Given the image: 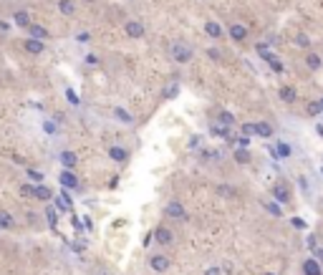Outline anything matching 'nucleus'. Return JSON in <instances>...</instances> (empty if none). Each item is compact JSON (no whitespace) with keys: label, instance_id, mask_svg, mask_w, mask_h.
<instances>
[{"label":"nucleus","instance_id":"29","mask_svg":"<svg viewBox=\"0 0 323 275\" xmlns=\"http://www.w3.org/2000/svg\"><path fill=\"white\" fill-rule=\"evenodd\" d=\"M43 134H48V137H56L58 134V124L53 121V119H43Z\"/></svg>","mask_w":323,"mask_h":275},{"label":"nucleus","instance_id":"6","mask_svg":"<svg viewBox=\"0 0 323 275\" xmlns=\"http://www.w3.org/2000/svg\"><path fill=\"white\" fill-rule=\"evenodd\" d=\"M202 30H204V36L212 38V41H222V38L227 36V30H225L222 23H217V20H204V23H202Z\"/></svg>","mask_w":323,"mask_h":275},{"label":"nucleus","instance_id":"11","mask_svg":"<svg viewBox=\"0 0 323 275\" xmlns=\"http://www.w3.org/2000/svg\"><path fill=\"white\" fill-rule=\"evenodd\" d=\"M164 215L169 220H187V209H185L182 202H177V200H172V202L164 205Z\"/></svg>","mask_w":323,"mask_h":275},{"label":"nucleus","instance_id":"17","mask_svg":"<svg viewBox=\"0 0 323 275\" xmlns=\"http://www.w3.org/2000/svg\"><path fill=\"white\" fill-rule=\"evenodd\" d=\"M253 51H255V56H258L262 64H270V61L275 58V53L270 51V46H268V43H262V41H258V43L253 46Z\"/></svg>","mask_w":323,"mask_h":275},{"label":"nucleus","instance_id":"5","mask_svg":"<svg viewBox=\"0 0 323 275\" xmlns=\"http://www.w3.org/2000/svg\"><path fill=\"white\" fill-rule=\"evenodd\" d=\"M152 237H154V242H157L159 248H169V245L174 242V232H172L167 225H159V227H154Z\"/></svg>","mask_w":323,"mask_h":275},{"label":"nucleus","instance_id":"20","mask_svg":"<svg viewBox=\"0 0 323 275\" xmlns=\"http://www.w3.org/2000/svg\"><path fill=\"white\" fill-rule=\"evenodd\" d=\"M33 197L41 200V202H53V190L46 187V185H36L33 187Z\"/></svg>","mask_w":323,"mask_h":275},{"label":"nucleus","instance_id":"1","mask_svg":"<svg viewBox=\"0 0 323 275\" xmlns=\"http://www.w3.org/2000/svg\"><path fill=\"white\" fill-rule=\"evenodd\" d=\"M169 58L177 64V66H187V64H192L194 58V48L190 43H182V41H174L172 46H169Z\"/></svg>","mask_w":323,"mask_h":275},{"label":"nucleus","instance_id":"24","mask_svg":"<svg viewBox=\"0 0 323 275\" xmlns=\"http://www.w3.org/2000/svg\"><path fill=\"white\" fill-rule=\"evenodd\" d=\"M111 116H114L116 121H122V124H134V114H129L124 106H114V109H111Z\"/></svg>","mask_w":323,"mask_h":275},{"label":"nucleus","instance_id":"8","mask_svg":"<svg viewBox=\"0 0 323 275\" xmlns=\"http://www.w3.org/2000/svg\"><path fill=\"white\" fill-rule=\"evenodd\" d=\"M270 154L285 162V159H290V157H293V144H290V141H285V139H278V141L270 146Z\"/></svg>","mask_w":323,"mask_h":275},{"label":"nucleus","instance_id":"13","mask_svg":"<svg viewBox=\"0 0 323 275\" xmlns=\"http://www.w3.org/2000/svg\"><path fill=\"white\" fill-rule=\"evenodd\" d=\"M301 273L303 275H323V265L311 255V258L301 260Z\"/></svg>","mask_w":323,"mask_h":275},{"label":"nucleus","instance_id":"7","mask_svg":"<svg viewBox=\"0 0 323 275\" xmlns=\"http://www.w3.org/2000/svg\"><path fill=\"white\" fill-rule=\"evenodd\" d=\"M58 185H61V190H81V182H78V177L73 174V169H61L58 172Z\"/></svg>","mask_w":323,"mask_h":275},{"label":"nucleus","instance_id":"15","mask_svg":"<svg viewBox=\"0 0 323 275\" xmlns=\"http://www.w3.org/2000/svg\"><path fill=\"white\" fill-rule=\"evenodd\" d=\"M58 162H61V167H64V169H76L78 157H76V151H73V149H61V151H58Z\"/></svg>","mask_w":323,"mask_h":275},{"label":"nucleus","instance_id":"32","mask_svg":"<svg viewBox=\"0 0 323 275\" xmlns=\"http://www.w3.org/2000/svg\"><path fill=\"white\" fill-rule=\"evenodd\" d=\"M46 220H48V225H51V227H56V222H58V215H56V209H53L51 205L46 207Z\"/></svg>","mask_w":323,"mask_h":275},{"label":"nucleus","instance_id":"35","mask_svg":"<svg viewBox=\"0 0 323 275\" xmlns=\"http://www.w3.org/2000/svg\"><path fill=\"white\" fill-rule=\"evenodd\" d=\"M296 43L303 46V48H311V38H308L306 33H298V36H296Z\"/></svg>","mask_w":323,"mask_h":275},{"label":"nucleus","instance_id":"44","mask_svg":"<svg viewBox=\"0 0 323 275\" xmlns=\"http://www.w3.org/2000/svg\"><path fill=\"white\" fill-rule=\"evenodd\" d=\"M316 134L323 139V124H316Z\"/></svg>","mask_w":323,"mask_h":275},{"label":"nucleus","instance_id":"23","mask_svg":"<svg viewBox=\"0 0 323 275\" xmlns=\"http://www.w3.org/2000/svg\"><path fill=\"white\" fill-rule=\"evenodd\" d=\"M56 8H58V13L66 15V18H73V15H76V10H78V8H76V0H58V3H56Z\"/></svg>","mask_w":323,"mask_h":275},{"label":"nucleus","instance_id":"31","mask_svg":"<svg viewBox=\"0 0 323 275\" xmlns=\"http://www.w3.org/2000/svg\"><path fill=\"white\" fill-rule=\"evenodd\" d=\"M217 195H225V197H235L238 192H235V187H232V185H220V187H217Z\"/></svg>","mask_w":323,"mask_h":275},{"label":"nucleus","instance_id":"30","mask_svg":"<svg viewBox=\"0 0 323 275\" xmlns=\"http://www.w3.org/2000/svg\"><path fill=\"white\" fill-rule=\"evenodd\" d=\"M25 177H28L33 185H43V172H38V169H25Z\"/></svg>","mask_w":323,"mask_h":275},{"label":"nucleus","instance_id":"18","mask_svg":"<svg viewBox=\"0 0 323 275\" xmlns=\"http://www.w3.org/2000/svg\"><path fill=\"white\" fill-rule=\"evenodd\" d=\"M23 48H25V53H31V56H41V53L46 51V43H43V41H36V38H25V41H23Z\"/></svg>","mask_w":323,"mask_h":275},{"label":"nucleus","instance_id":"19","mask_svg":"<svg viewBox=\"0 0 323 275\" xmlns=\"http://www.w3.org/2000/svg\"><path fill=\"white\" fill-rule=\"evenodd\" d=\"M232 159H235L238 164H250V162H253V151H250L248 146H235V149H232Z\"/></svg>","mask_w":323,"mask_h":275},{"label":"nucleus","instance_id":"46","mask_svg":"<svg viewBox=\"0 0 323 275\" xmlns=\"http://www.w3.org/2000/svg\"><path fill=\"white\" fill-rule=\"evenodd\" d=\"M318 101H321V106H323V99H318Z\"/></svg>","mask_w":323,"mask_h":275},{"label":"nucleus","instance_id":"4","mask_svg":"<svg viewBox=\"0 0 323 275\" xmlns=\"http://www.w3.org/2000/svg\"><path fill=\"white\" fill-rule=\"evenodd\" d=\"M270 195H273V200L278 202V205L283 207V205H288L290 202V187H288V182H275L273 187H270Z\"/></svg>","mask_w":323,"mask_h":275},{"label":"nucleus","instance_id":"16","mask_svg":"<svg viewBox=\"0 0 323 275\" xmlns=\"http://www.w3.org/2000/svg\"><path fill=\"white\" fill-rule=\"evenodd\" d=\"M25 33H28V38H36V41H48L51 38V30H46L43 25H38V23H31L28 28H25Z\"/></svg>","mask_w":323,"mask_h":275},{"label":"nucleus","instance_id":"28","mask_svg":"<svg viewBox=\"0 0 323 275\" xmlns=\"http://www.w3.org/2000/svg\"><path fill=\"white\" fill-rule=\"evenodd\" d=\"M15 227V220H13V215H8L5 209H0V232H5V230H13Z\"/></svg>","mask_w":323,"mask_h":275},{"label":"nucleus","instance_id":"38","mask_svg":"<svg viewBox=\"0 0 323 275\" xmlns=\"http://www.w3.org/2000/svg\"><path fill=\"white\" fill-rule=\"evenodd\" d=\"M207 56H210L212 61H222V53H220V51H215V48H207Z\"/></svg>","mask_w":323,"mask_h":275},{"label":"nucleus","instance_id":"10","mask_svg":"<svg viewBox=\"0 0 323 275\" xmlns=\"http://www.w3.org/2000/svg\"><path fill=\"white\" fill-rule=\"evenodd\" d=\"M106 154H109V159L116 162V164H127V162H129V149L122 146V144H111V146L106 149Z\"/></svg>","mask_w":323,"mask_h":275},{"label":"nucleus","instance_id":"37","mask_svg":"<svg viewBox=\"0 0 323 275\" xmlns=\"http://www.w3.org/2000/svg\"><path fill=\"white\" fill-rule=\"evenodd\" d=\"M290 225H293V227H298V230H306V220H303V217H293V220H290Z\"/></svg>","mask_w":323,"mask_h":275},{"label":"nucleus","instance_id":"34","mask_svg":"<svg viewBox=\"0 0 323 275\" xmlns=\"http://www.w3.org/2000/svg\"><path fill=\"white\" fill-rule=\"evenodd\" d=\"M240 132H243L245 137H255V121H245Z\"/></svg>","mask_w":323,"mask_h":275},{"label":"nucleus","instance_id":"27","mask_svg":"<svg viewBox=\"0 0 323 275\" xmlns=\"http://www.w3.org/2000/svg\"><path fill=\"white\" fill-rule=\"evenodd\" d=\"M323 114V106H321V101L316 99V101H308L306 104V116H311V119H316V116H321Z\"/></svg>","mask_w":323,"mask_h":275},{"label":"nucleus","instance_id":"26","mask_svg":"<svg viewBox=\"0 0 323 275\" xmlns=\"http://www.w3.org/2000/svg\"><path fill=\"white\" fill-rule=\"evenodd\" d=\"M13 23H15L18 28L25 30V28L31 25V15H28V10H15V13H13Z\"/></svg>","mask_w":323,"mask_h":275},{"label":"nucleus","instance_id":"42","mask_svg":"<svg viewBox=\"0 0 323 275\" xmlns=\"http://www.w3.org/2000/svg\"><path fill=\"white\" fill-rule=\"evenodd\" d=\"M313 258H316V260L323 265V248H313Z\"/></svg>","mask_w":323,"mask_h":275},{"label":"nucleus","instance_id":"43","mask_svg":"<svg viewBox=\"0 0 323 275\" xmlns=\"http://www.w3.org/2000/svg\"><path fill=\"white\" fill-rule=\"evenodd\" d=\"M89 38H91V36H89V33H78V36H76V41H81V43H86V41H89Z\"/></svg>","mask_w":323,"mask_h":275},{"label":"nucleus","instance_id":"3","mask_svg":"<svg viewBox=\"0 0 323 275\" xmlns=\"http://www.w3.org/2000/svg\"><path fill=\"white\" fill-rule=\"evenodd\" d=\"M124 36L127 38H131V41H141L144 36H146V28H144V23L141 20H134V18H129V20H124Z\"/></svg>","mask_w":323,"mask_h":275},{"label":"nucleus","instance_id":"33","mask_svg":"<svg viewBox=\"0 0 323 275\" xmlns=\"http://www.w3.org/2000/svg\"><path fill=\"white\" fill-rule=\"evenodd\" d=\"M268 66H270V71H273V73H283V71H285V64H283V61H280L278 56H275V58H273V61H270Z\"/></svg>","mask_w":323,"mask_h":275},{"label":"nucleus","instance_id":"40","mask_svg":"<svg viewBox=\"0 0 323 275\" xmlns=\"http://www.w3.org/2000/svg\"><path fill=\"white\" fill-rule=\"evenodd\" d=\"M298 185H301V190H303L306 195L311 192V190H308V179H306V177H298Z\"/></svg>","mask_w":323,"mask_h":275},{"label":"nucleus","instance_id":"47","mask_svg":"<svg viewBox=\"0 0 323 275\" xmlns=\"http://www.w3.org/2000/svg\"><path fill=\"white\" fill-rule=\"evenodd\" d=\"M86 3H94V0H86Z\"/></svg>","mask_w":323,"mask_h":275},{"label":"nucleus","instance_id":"45","mask_svg":"<svg viewBox=\"0 0 323 275\" xmlns=\"http://www.w3.org/2000/svg\"><path fill=\"white\" fill-rule=\"evenodd\" d=\"M262 275H278V273H270V270H262Z\"/></svg>","mask_w":323,"mask_h":275},{"label":"nucleus","instance_id":"14","mask_svg":"<svg viewBox=\"0 0 323 275\" xmlns=\"http://www.w3.org/2000/svg\"><path fill=\"white\" fill-rule=\"evenodd\" d=\"M303 64H306V69L308 71H321L323 69V56L321 53H316V51H306V56H303Z\"/></svg>","mask_w":323,"mask_h":275},{"label":"nucleus","instance_id":"9","mask_svg":"<svg viewBox=\"0 0 323 275\" xmlns=\"http://www.w3.org/2000/svg\"><path fill=\"white\" fill-rule=\"evenodd\" d=\"M172 268V260L164 255V253H154L152 258H149V270H154V273H167Z\"/></svg>","mask_w":323,"mask_h":275},{"label":"nucleus","instance_id":"2","mask_svg":"<svg viewBox=\"0 0 323 275\" xmlns=\"http://www.w3.org/2000/svg\"><path fill=\"white\" fill-rule=\"evenodd\" d=\"M225 30H227V38H230L232 43H238V46H243V43L250 38V28L243 25V23H230Z\"/></svg>","mask_w":323,"mask_h":275},{"label":"nucleus","instance_id":"41","mask_svg":"<svg viewBox=\"0 0 323 275\" xmlns=\"http://www.w3.org/2000/svg\"><path fill=\"white\" fill-rule=\"evenodd\" d=\"M0 30H3V33L13 30V23H8V20H3V18H0Z\"/></svg>","mask_w":323,"mask_h":275},{"label":"nucleus","instance_id":"25","mask_svg":"<svg viewBox=\"0 0 323 275\" xmlns=\"http://www.w3.org/2000/svg\"><path fill=\"white\" fill-rule=\"evenodd\" d=\"M260 205H262V209H265L268 215H273V217H283V207L278 205L275 200H260Z\"/></svg>","mask_w":323,"mask_h":275},{"label":"nucleus","instance_id":"21","mask_svg":"<svg viewBox=\"0 0 323 275\" xmlns=\"http://www.w3.org/2000/svg\"><path fill=\"white\" fill-rule=\"evenodd\" d=\"M217 124L227 129V127H235V124H238V119H235V114H232V111L220 109V111H217Z\"/></svg>","mask_w":323,"mask_h":275},{"label":"nucleus","instance_id":"22","mask_svg":"<svg viewBox=\"0 0 323 275\" xmlns=\"http://www.w3.org/2000/svg\"><path fill=\"white\" fill-rule=\"evenodd\" d=\"M275 134V127L270 121H255V137L260 139H270Z\"/></svg>","mask_w":323,"mask_h":275},{"label":"nucleus","instance_id":"12","mask_svg":"<svg viewBox=\"0 0 323 275\" xmlns=\"http://www.w3.org/2000/svg\"><path fill=\"white\" fill-rule=\"evenodd\" d=\"M278 99H280L283 104H296V101H298V91H296V86H290V83L278 86Z\"/></svg>","mask_w":323,"mask_h":275},{"label":"nucleus","instance_id":"39","mask_svg":"<svg viewBox=\"0 0 323 275\" xmlns=\"http://www.w3.org/2000/svg\"><path fill=\"white\" fill-rule=\"evenodd\" d=\"M204 275H222V268H220V265H212V268L204 270Z\"/></svg>","mask_w":323,"mask_h":275},{"label":"nucleus","instance_id":"36","mask_svg":"<svg viewBox=\"0 0 323 275\" xmlns=\"http://www.w3.org/2000/svg\"><path fill=\"white\" fill-rule=\"evenodd\" d=\"M66 99H68L73 106H78V104H81V99L76 96V91H73V88H66Z\"/></svg>","mask_w":323,"mask_h":275}]
</instances>
